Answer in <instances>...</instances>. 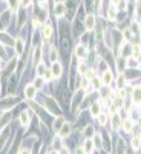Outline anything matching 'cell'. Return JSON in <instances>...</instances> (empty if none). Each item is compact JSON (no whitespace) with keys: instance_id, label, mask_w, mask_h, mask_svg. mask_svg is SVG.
Wrapping results in <instances>:
<instances>
[{"instance_id":"cell-22","label":"cell","mask_w":141,"mask_h":154,"mask_svg":"<svg viewBox=\"0 0 141 154\" xmlns=\"http://www.w3.org/2000/svg\"><path fill=\"white\" fill-rule=\"evenodd\" d=\"M115 15H117V9H115V6H112L111 9L107 11V19H109V20H114Z\"/></svg>"},{"instance_id":"cell-36","label":"cell","mask_w":141,"mask_h":154,"mask_svg":"<svg viewBox=\"0 0 141 154\" xmlns=\"http://www.w3.org/2000/svg\"><path fill=\"white\" fill-rule=\"evenodd\" d=\"M58 154H69V153H68V148H66V146H63V148L58 151Z\"/></svg>"},{"instance_id":"cell-11","label":"cell","mask_w":141,"mask_h":154,"mask_svg":"<svg viewBox=\"0 0 141 154\" xmlns=\"http://www.w3.org/2000/svg\"><path fill=\"white\" fill-rule=\"evenodd\" d=\"M23 48H25V43H23V40L19 37L17 40H15V52H17V56H22Z\"/></svg>"},{"instance_id":"cell-4","label":"cell","mask_w":141,"mask_h":154,"mask_svg":"<svg viewBox=\"0 0 141 154\" xmlns=\"http://www.w3.org/2000/svg\"><path fill=\"white\" fill-rule=\"evenodd\" d=\"M69 134H70V125H69L68 122H65L63 126H61L60 131H58V137H60V139H65V137H68Z\"/></svg>"},{"instance_id":"cell-14","label":"cell","mask_w":141,"mask_h":154,"mask_svg":"<svg viewBox=\"0 0 141 154\" xmlns=\"http://www.w3.org/2000/svg\"><path fill=\"white\" fill-rule=\"evenodd\" d=\"M63 123H65V119H63V117L55 119V120H54V131H55V133H58L60 128L63 126Z\"/></svg>"},{"instance_id":"cell-38","label":"cell","mask_w":141,"mask_h":154,"mask_svg":"<svg viewBox=\"0 0 141 154\" xmlns=\"http://www.w3.org/2000/svg\"><path fill=\"white\" fill-rule=\"evenodd\" d=\"M20 154H31V151H29V150H22Z\"/></svg>"},{"instance_id":"cell-5","label":"cell","mask_w":141,"mask_h":154,"mask_svg":"<svg viewBox=\"0 0 141 154\" xmlns=\"http://www.w3.org/2000/svg\"><path fill=\"white\" fill-rule=\"evenodd\" d=\"M84 26H86L88 31H92L94 28H95V15L89 14L88 17H86V20H84Z\"/></svg>"},{"instance_id":"cell-17","label":"cell","mask_w":141,"mask_h":154,"mask_svg":"<svg viewBox=\"0 0 141 154\" xmlns=\"http://www.w3.org/2000/svg\"><path fill=\"white\" fill-rule=\"evenodd\" d=\"M140 51H141V46L140 45H134V48H132V59H138Z\"/></svg>"},{"instance_id":"cell-20","label":"cell","mask_w":141,"mask_h":154,"mask_svg":"<svg viewBox=\"0 0 141 154\" xmlns=\"http://www.w3.org/2000/svg\"><path fill=\"white\" fill-rule=\"evenodd\" d=\"M117 85H118V88H124V85H126V79H124L123 74L118 76V79H117Z\"/></svg>"},{"instance_id":"cell-30","label":"cell","mask_w":141,"mask_h":154,"mask_svg":"<svg viewBox=\"0 0 141 154\" xmlns=\"http://www.w3.org/2000/svg\"><path fill=\"white\" fill-rule=\"evenodd\" d=\"M130 36H132V31H130V28H127L126 31H124V40H129Z\"/></svg>"},{"instance_id":"cell-32","label":"cell","mask_w":141,"mask_h":154,"mask_svg":"<svg viewBox=\"0 0 141 154\" xmlns=\"http://www.w3.org/2000/svg\"><path fill=\"white\" fill-rule=\"evenodd\" d=\"M88 86H89V80L84 77V79H83V82H81V88H83V89H88Z\"/></svg>"},{"instance_id":"cell-34","label":"cell","mask_w":141,"mask_h":154,"mask_svg":"<svg viewBox=\"0 0 141 154\" xmlns=\"http://www.w3.org/2000/svg\"><path fill=\"white\" fill-rule=\"evenodd\" d=\"M118 96H120L121 99L126 96V91H124V88H118Z\"/></svg>"},{"instance_id":"cell-33","label":"cell","mask_w":141,"mask_h":154,"mask_svg":"<svg viewBox=\"0 0 141 154\" xmlns=\"http://www.w3.org/2000/svg\"><path fill=\"white\" fill-rule=\"evenodd\" d=\"M132 145H134V148H138V145H140L138 137H134V139H132Z\"/></svg>"},{"instance_id":"cell-27","label":"cell","mask_w":141,"mask_h":154,"mask_svg":"<svg viewBox=\"0 0 141 154\" xmlns=\"http://www.w3.org/2000/svg\"><path fill=\"white\" fill-rule=\"evenodd\" d=\"M84 77L91 82V80L94 79V77H95V73H94V69H89V71H86V76H84Z\"/></svg>"},{"instance_id":"cell-39","label":"cell","mask_w":141,"mask_h":154,"mask_svg":"<svg viewBox=\"0 0 141 154\" xmlns=\"http://www.w3.org/2000/svg\"><path fill=\"white\" fill-rule=\"evenodd\" d=\"M45 2H46V0H38V3H40V5H43Z\"/></svg>"},{"instance_id":"cell-25","label":"cell","mask_w":141,"mask_h":154,"mask_svg":"<svg viewBox=\"0 0 141 154\" xmlns=\"http://www.w3.org/2000/svg\"><path fill=\"white\" fill-rule=\"evenodd\" d=\"M130 31H132V34H134V33H140V23H138V22H134V23H132Z\"/></svg>"},{"instance_id":"cell-26","label":"cell","mask_w":141,"mask_h":154,"mask_svg":"<svg viewBox=\"0 0 141 154\" xmlns=\"http://www.w3.org/2000/svg\"><path fill=\"white\" fill-rule=\"evenodd\" d=\"M98 122H100V125H106V122H107V114H100V116H98Z\"/></svg>"},{"instance_id":"cell-21","label":"cell","mask_w":141,"mask_h":154,"mask_svg":"<svg viewBox=\"0 0 141 154\" xmlns=\"http://www.w3.org/2000/svg\"><path fill=\"white\" fill-rule=\"evenodd\" d=\"M91 82H92V85H94V86H95V89H100V86H101V83H103V82H101V79H98L97 76L94 77V79H92Z\"/></svg>"},{"instance_id":"cell-23","label":"cell","mask_w":141,"mask_h":154,"mask_svg":"<svg viewBox=\"0 0 141 154\" xmlns=\"http://www.w3.org/2000/svg\"><path fill=\"white\" fill-rule=\"evenodd\" d=\"M43 76H45L43 79H45L46 82H49V80H52V79H54V76H52V71H49V69H46Z\"/></svg>"},{"instance_id":"cell-12","label":"cell","mask_w":141,"mask_h":154,"mask_svg":"<svg viewBox=\"0 0 141 154\" xmlns=\"http://www.w3.org/2000/svg\"><path fill=\"white\" fill-rule=\"evenodd\" d=\"M42 34H43V37L46 38V40H48V38L51 37V34H52V26H51V23H46V25L43 26Z\"/></svg>"},{"instance_id":"cell-1","label":"cell","mask_w":141,"mask_h":154,"mask_svg":"<svg viewBox=\"0 0 141 154\" xmlns=\"http://www.w3.org/2000/svg\"><path fill=\"white\" fill-rule=\"evenodd\" d=\"M132 100H134V103L137 106L141 105V86H135L132 89Z\"/></svg>"},{"instance_id":"cell-9","label":"cell","mask_w":141,"mask_h":154,"mask_svg":"<svg viewBox=\"0 0 141 154\" xmlns=\"http://www.w3.org/2000/svg\"><path fill=\"white\" fill-rule=\"evenodd\" d=\"M29 120H31L29 113H28V111H23V113L20 114V125H22V126H28V125H29Z\"/></svg>"},{"instance_id":"cell-13","label":"cell","mask_w":141,"mask_h":154,"mask_svg":"<svg viewBox=\"0 0 141 154\" xmlns=\"http://www.w3.org/2000/svg\"><path fill=\"white\" fill-rule=\"evenodd\" d=\"M123 129L126 131V133H130V131L134 129V122H132L130 119H126L123 122Z\"/></svg>"},{"instance_id":"cell-35","label":"cell","mask_w":141,"mask_h":154,"mask_svg":"<svg viewBox=\"0 0 141 154\" xmlns=\"http://www.w3.org/2000/svg\"><path fill=\"white\" fill-rule=\"evenodd\" d=\"M31 5V0H22V6H25V8H28Z\"/></svg>"},{"instance_id":"cell-10","label":"cell","mask_w":141,"mask_h":154,"mask_svg":"<svg viewBox=\"0 0 141 154\" xmlns=\"http://www.w3.org/2000/svg\"><path fill=\"white\" fill-rule=\"evenodd\" d=\"M65 11H66V6H65V3H57L55 5V8H54V12H55V15L57 17H61V15L65 14Z\"/></svg>"},{"instance_id":"cell-31","label":"cell","mask_w":141,"mask_h":154,"mask_svg":"<svg viewBox=\"0 0 141 154\" xmlns=\"http://www.w3.org/2000/svg\"><path fill=\"white\" fill-rule=\"evenodd\" d=\"M45 71H46V69H45V66H37V74H38V77H42V74H45Z\"/></svg>"},{"instance_id":"cell-37","label":"cell","mask_w":141,"mask_h":154,"mask_svg":"<svg viewBox=\"0 0 141 154\" xmlns=\"http://www.w3.org/2000/svg\"><path fill=\"white\" fill-rule=\"evenodd\" d=\"M111 2H112V5H114V6H117V5H120V0H111Z\"/></svg>"},{"instance_id":"cell-18","label":"cell","mask_w":141,"mask_h":154,"mask_svg":"<svg viewBox=\"0 0 141 154\" xmlns=\"http://www.w3.org/2000/svg\"><path fill=\"white\" fill-rule=\"evenodd\" d=\"M8 2H9V8H11L12 11H17L19 9V6H20L19 0H8Z\"/></svg>"},{"instance_id":"cell-19","label":"cell","mask_w":141,"mask_h":154,"mask_svg":"<svg viewBox=\"0 0 141 154\" xmlns=\"http://www.w3.org/2000/svg\"><path fill=\"white\" fill-rule=\"evenodd\" d=\"M112 125H114V129H118L120 128V117L117 114L112 116Z\"/></svg>"},{"instance_id":"cell-16","label":"cell","mask_w":141,"mask_h":154,"mask_svg":"<svg viewBox=\"0 0 141 154\" xmlns=\"http://www.w3.org/2000/svg\"><path fill=\"white\" fill-rule=\"evenodd\" d=\"M100 110H101V105L100 103H94L92 106H91V113H92V116H100Z\"/></svg>"},{"instance_id":"cell-15","label":"cell","mask_w":141,"mask_h":154,"mask_svg":"<svg viewBox=\"0 0 141 154\" xmlns=\"http://www.w3.org/2000/svg\"><path fill=\"white\" fill-rule=\"evenodd\" d=\"M32 85L35 86V89H42V88H43V85H45V79H43V77H37Z\"/></svg>"},{"instance_id":"cell-7","label":"cell","mask_w":141,"mask_h":154,"mask_svg":"<svg viewBox=\"0 0 141 154\" xmlns=\"http://www.w3.org/2000/svg\"><path fill=\"white\" fill-rule=\"evenodd\" d=\"M75 56L78 59H84L86 56H88V49H86L84 45H78L77 46V48H75Z\"/></svg>"},{"instance_id":"cell-28","label":"cell","mask_w":141,"mask_h":154,"mask_svg":"<svg viewBox=\"0 0 141 154\" xmlns=\"http://www.w3.org/2000/svg\"><path fill=\"white\" fill-rule=\"evenodd\" d=\"M51 60H52V63H54V62H57V49L55 48L51 49Z\"/></svg>"},{"instance_id":"cell-29","label":"cell","mask_w":141,"mask_h":154,"mask_svg":"<svg viewBox=\"0 0 141 154\" xmlns=\"http://www.w3.org/2000/svg\"><path fill=\"white\" fill-rule=\"evenodd\" d=\"M86 69H88V68H86L84 63H80V65H78V73H80V74H84Z\"/></svg>"},{"instance_id":"cell-6","label":"cell","mask_w":141,"mask_h":154,"mask_svg":"<svg viewBox=\"0 0 141 154\" xmlns=\"http://www.w3.org/2000/svg\"><path fill=\"white\" fill-rule=\"evenodd\" d=\"M94 148H95V145H94V139H86L84 143H83V151L91 154L94 151Z\"/></svg>"},{"instance_id":"cell-3","label":"cell","mask_w":141,"mask_h":154,"mask_svg":"<svg viewBox=\"0 0 141 154\" xmlns=\"http://www.w3.org/2000/svg\"><path fill=\"white\" fill-rule=\"evenodd\" d=\"M101 82H103V85H107V86L114 82V76H112V73H111V69H106V71L103 73Z\"/></svg>"},{"instance_id":"cell-2","label":"cell","mask_w":141,"mask_h":154,"mask_svg":"<svg viewBox=\"0 0 141 154\" xmlns=\"http://www.w3.org/2000/svg\"><path fill=\"white\" fill-rule=\"evenodd\" d=\"M51 71H52L54 79H58V77L61 76V73H63V68H61V65L58 63V62H54V63H52V68H51Z\"/></svg>"},{"instance_id":"cell-8","label":"cell","mask_w":141,"mask_h":154,"mask_svg":"<svg viewBox=\"0 0 141 154\" xmlns=\"http://www.w3.org/2000/svg\"><path fill=\"white\" fill-rule=\"evenodd\" d=\"M35 92H37V89H35L34 85H28L26 89H25V96H26L28 100H32L35 97Z\"/></svg>"},{"instance_id":"cell-24","label":"cell","mask_w":141,"mask_h":154,"mask_svg":"<svg viewBox=\"0 0 141 154\" xmlns=\"http://www.w3.org/2000/svg\"><path fill=\"white\" fill-rule=\"evenodd\" d=\"M94 145L97 146V148H101V136L97 134L95 137H94Z\"/></svg>"}]
</instances>
